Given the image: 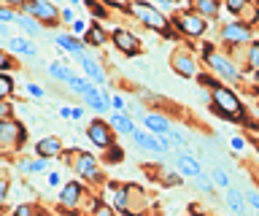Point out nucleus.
<instances>
[{
  "mask_svg": "<svg viewBox=\"0 0 259 216\" xmlns=\"http://www.w3.org/2000/svg\"><path fill=\"white\" fill-rule=\"evenodd\" d=\"M210 111L219 114L227 122H246L243 119V103L238 98V92H232L230 87H224L219 81L213 90H210Z\"/></svg>",
  "mask_w": 259,
  "mask_h": 216,
  "instance_id": "nucleus-1",
  "label": "nucleus"
},
{
  "mask_svg": "<svg viewBox=\"0 0 259 216\" xmlns=\"http://www.w3.org/2000/svg\"><path fill=\"white\" fill-rule=\"evenodd\" d=\"M130 11H133L135 17L141 19L149 30H154V33L165 35V38H170V41L176 38V35H173V30H170V22L165 19V14H162L159 9H154L151 3H146V0H138V3L130 6Z\"/></svg>",
  "mask_w": 259,
  "mask_h": 216,
  "instance_id": "nucleus-2",
  "label": "nucleus"
},
{
  "mask_svg": "<svg viewBox=\"0 0 259 216\" xmlns=\"http://www.w3.org/2000/svg\"><path fill=\"white\" fill-rule=\"evenodd\" d=\"M205 62H208V68L213 70L216 76L224 78V81H232V84H240V81H243V70L235 65V60L227 57V54L213 52L210 57H205Z\"/></svg>",
  "mask_w": 259,
  "mask_h": 216,
  "instance_id": "nucleus-3",
  "label": "nucleus"
},
{
  "mask_svg": "<svg viewBox=\"0 0 259 216\" xmlns=\"http://www.w3.org/2000/svg\"><path fill=\"white\" fill-rule=\"evenodd\" d=\"M173 22H176L178 33H184V35H189V38H200V35L208 30V22L202 19L200 14H194L192 9H189V11H181Z\"/></svg>",
  "mask_w": 259,
  "mask_h": 216,
  "instance_id": "nucleus-4",
  "label": "nucleus"
},
{
  "mask_svg": "<svg viewBox=\"0 0 259 216\" xmlns=\"http://www.w3.org/2000/svg\"><path fill=\"white\" fill-rule=\"evenodd\" d=\"M222 44H227V46L251 44V27L243 25V22H224V27H222Z\"/></svg>",
  "mask_w": 259,
  "mask_h": 216,
  "instance_id": "nucleus-5",
  "label": "nucleus"
},
{
  "mask_svg": "<svg viewBox=\"0 0 259 216\" xmlns=\"http://www.w3.org/2000/svg\"><path fill=\"white\" fill-rule=\"evenodd\" d=\"M170 65H173V70L178 76H184V78H192V76H197V65H194V54L192 49H176L173 54H170Z\"/></svg>",
  "mask_w": 259,
  "mask_h": 216,
  "instance_id": "nucleus-6",
  "label": "nucleus"
},
{
  "mask_svg": "<svg viewBox=\"0 0 259 216\" xmlns=\"http://www.w3.org/2000/svg\"><path fill=\"white\" fill-rule=\"evenodd\" d=\"M133 138H135V143L141 149H146V151H154V154H165V151L170 149V141H167V135H151L149 130H135L133 133Z\"/></svg>",
  "mask_w": 259,
  "mask_h": 216,
  "instance_id": "nucleus-7",
  "label": "nucleus"
},
{
  "mask_svg": "<svg viewBox=\"0 0 259 216\" xmlns=\"http://www.w3.org/2000/svg\"><path fill=\"white\" fill-rule=\"evenodd\" d=\"M24 11L35 14L38 19H44L46 25H57V19H60V11L54 9L52 3H46V0H24Z\"/></svg>",
  "mask_w": 259,
  "mask_h": 216,
  "instance_id": "nucleus-8",
  "label": "nucleus"
},
{
  "mask_svg": "<svg viewBox=\"0 0 259 216\" xmlns=\"http://www.w3.org/2000/svg\"><path fill=\"white\" fill-rule=\"evenodd\" d=\"M108 122H100V119H95L92 124H89V130H87V135L92 138V143L95 146H100V149H108V146H113V138H111V130H108Z\"/></svg>",
  "mask_w": 259,
  "mask_h": 216,
  "instance_id": "nucleus-9",
  "label": "nucleus"
},
{
  "mask_svg": "<svg viewBox=\"0 0 259 216\" xmlns=\"http://www.w3.org/2000/svg\"><path fill=\"white\" fill-rule=\"evenodd\" d=\"M113 44H116L119 52L130 54V57L141 54V41H138V35L127 33V30H113Z\"/></svg>",
  "mask_w": 259,
  "mask_h": 216,
  "instance_id": "nucleus-10",
  "label": "nucleus"
},
{
  "mask_svg": "<svg viewBox=\"0 0 259 216\" xmlns=\"http://www.w3.org/2000/svg\"><path fill=\"white\" fill-rule=\"evenodd\" d=\"M176 170L181 176H189V179H197V176L202 173V165H200V159H194L192 154L178 151L176 154Z\"/></svg>",
  "mask_w": 259,
  "mask_h": 216,
  "instance_id": "nucleus-11",
  "label": "nucleus"
},
{
  "mask_svg": "<svg viewBox=\"0 0 259 216\" xmlns=\"http://www.w3.org/2000/svg\"><path fill=\"white\" fill-rule=\"evenodd\" d=\"M227 205H230V211L232 213H238V216H246L248 213V203H246V195H243L240 189H235V187H227Z\"/></svg>",
  "mask_w": 259,
  "mask_h": 216,
  "instance_id": "nucleus-12",
  "label": "nucleus"
},
{
  "mask_svg": "<svg viewBox=\"0 0 259 216\" xmlns=\"http://www.w3.org/2000/svg\"><path fill=\"white\" fill-rule=\"evenodd\" d=\"M76 173L81 176V179H97V162L95 157H89L87 151H78L76 154Z\"/></svg>",
  "mask_w": 259,
  "mask_h": 216,
  "instance_id": "nucleus-13",
  "label": "nucleus"
},
{
  "mask_svg": "<svg viewBox=\"0 0 259 216\" xmlns=\"http://www.w3.org/2000/svg\"><path fill=\"white\" fill-rule=\"evenodd\" d=\"M84 100L89 103V108H95V111H108V92H100L97 87L89 84L87 87V92H84Z\"/></svg>",
  "mask_w": 259,
  "mask_h": 216,
  "instance_id": "nucleus-14",
  "label": "nucleus"
},
{
  "mask_svg": "<svg viewBox=\"0 0 259 216\" xmlns=\"http://www.w3.org/2000/svg\"><path fill=\"white\" fill-rule=\"evenodd\" d=\"M143 124L149 127L151 135H159V138L170 133V122L165 116H159V114H146V111H143Z\"/></svg>",
  "mask_w": 259,
  "mask_h": 216,
  "instance_id": "nucleus-15",
  "label": "nucleus"
},
{
  "mask_svg": "<svg viewBox=\"0 0 259 216\" xmlns=\"http://www.w3.org/2000/svg\"><path fill=\"white\" fill-rule=\"evenodd\" d=\"M219 9H222V3L219 0H194L192 11L200 14L202 19H216L219 17Z\"/></svg>",
  "mask_w": 259,
  "mask_h": 216,
  "instance_id": "nucleus-16",
  "label": "nucleus"
},
{
  "mask_svg": "<svg viewBox=\"0 0 259 216\" xmlns=\"http://www.w3.org/2000/svg\"><path fill=\"white\" fill-rule=\"evenodd\" d=\"M108 124H111V130H116L119 135H133V133H135L133 119L124 116V114H113V116L108 119Z\"/></svg>",
  "mask_w": 259,
  "mask_h": 216,
  "instance_id": "nucleus-17",
  "label": "nucleus"
},
{
  "mask_svg": "<svg viewBox=\"0 0 259 216\" xmlns=\"http://www.w3.org/2000/svg\"><path fill=\"white\" fill-rule=\"evenodd\" d=\"M35 151L40 154V159H46V157H57V154L62 151V143H60V138H44V141H38Z\"/></svg>",
  "mask_w": 259,
  "mask_h": 216,
  "instance_id": "nucleus-18",
  "label": "nucleus"
},
{
  "mask_svg": "<svg viewBox=\"0 0 259 216\" xmlns=\"http://www.w3.org/2000/svg\"><path fill=\"white\" fill-rule=\"evenodd\" d=\"M81 68H84V73H87L89 78H95L97 84H103V81H105V70L97 65L92 57H87V54H81Z\"/></svg>",
  "mask_w": 259,
  "mask_h": 216,
  "instance_id": "nucleus-19",
  "label": "nucleus"
},
{
  "mask_svg": "<svg viewBox=\"0 0 259 216\" xmlns=\"http://www.w3.org/2000/svg\"><path fill=\"white\" fill-rule=\"evenodd\" d=\"M8 49L16 52V54H24V57H35L38 49L32 46L30 41H24V38H8Z\"/></svg>",
  "mask_w": 259,
  "mask_h": 216,
  "instance_id": "nucleus-20",
  "label": "nucleus"
},
{
  "mask_svg": "<svg viewBox=\"0 0 259 216\" xmlns=\"http://www.w3.org/2000/svg\"><path fill=\"white\" fill-rule=\"evenodd\" d=\"M78 197H81V184H76V181L65 184V189L60 192L62 205H76V203H78Z\"/></svg>",
  "mask_w": 259,
  "mask_h": 216,
  "instance_id": "nucleus-21",
  "label": "nucleus"
},
{
  "mask_svg": "<svg viewBox=\"0 0 259 216\" xmlns=\"http://www.w3.org/2000/svg\"><path fill=\"white\" fill-rule=\"evenodd\" d=\"M240 70H246V73L259 70V41H251L248 44V57H246V65H243Z\"/></svg>",
  "mask_w": 259,
  "mask_h": 216,
  "instance_id": "nucleus-22",
  "label": "nucleus"
},
{
  "mask_svg": "<svg viewBox=\"0 0 259 216\" xmlns=\"http://www.w3.org/2000/svg\"><path fill=\"white\" fill-rule=\"evenodd\" d=\"M57 46H60V49H68L73 54H78V57L84 54V46H81L73 35H57Z\"/></svg>",
  "mask_w": 259,
  "mask_h": 216,
  "instance_id": "nucleus-23",
  "label": "nucleus"
},
{
  "mask_svg": "<svg viewBox=\"0 0 259 216\" xmlns=\"http://www.w3.org/2000/svg\"><path fill=\"white\" fill-rule=\"evenodd\" d=\"M105 41H108V35H105V30L100 25H92L87 30V44H92V46H103Z\"/></svg>",
  "mask_w": 259,
  "mask_h": 216,
  "instance_id": "nucleus-24",
  "label": "nucleus"
},
{
  "mask_svg": "<svg viewBox=\"0 0 259 216\" xmlns=\"http://www.w3.org/2000/svg\"><path fill=\"white\" fill-rule=\"evenodd\" d=\"M208 179L213 181V187H222V189H227V187H230V179H227V173L222 170V167H216V165L208 170Z\"/></svg>",
  "mask_w": 259,
  "mask_h": 216,
  "instance_id": "nucleus-25",
  "label": "nucleus"
},
{
  "mask_svg": "<svg viewBox=\"0 0 259 216\" xmlns=\"http://www.w3.org/2000/svg\"><path fill=\"white\" fill-rule=\"evenodd\" d=\"M49 73H52L54 78H60V81H70V78H73L70 68L62 65V62H52V65H49Z\"/></svg>",
  "mask_w": 259,
  "mask_h": 216,
  "instance_id": "nucleus-26",
  "label": "nucleus"
},
{
  "mask_svg": "<svg viewBox=\"0 0 259 216\" xmlns=\"http://www.w3.org/2000/svg\"><path fill=\"white\" fill-rule=\"evenodd\" d=\"M167 141H170V143H176V146L181 149V151L189 149V138H186V135H181L178 130H173V127H170V133H167Z\"/></svg>",
  "mask_w": 259,
  "mask_h": 216,
  "instance_id": "nucleus-27",
  "label": "nucleus"
},
{
  "mask_svg": "<svg viewBox=\"0 0 259 216\" xmlns=\"http://www.w3.org/2000/svg\"><path fill=\"white\" fill-rule=\"evenodd\" d=\"M194 187H197V189L202 192V195H210V192L216 189V187H213V181L208 179V173H200L197 179H194Z\"/></svg>",
  "mask_w": 259,
  "mask_h": 216,
  "instance_id": "nucleus-28",
  "label": "nucleus"
},
{
  "mask_svg": "<svg viewBox=\"0 0 259 216\" xmlns=\"http://www.w3.org/2000/svg\"><path fill=\"white\" fill-rule=\"evenodd\" d=\"M19 167H22V170H30V173H40V170H46V159H35V162H27V159H22Z\"/></svg>",
  "mask_w": 259,
  "mask_h": 216,
  "instance_id": "nucleus-29",
  "label": "nucleus"
},
{
  "mask_svg": "<svg viewBox=\"0 0 259 216\" xmlns=\"http://www.w3.org/2000/svg\"><path fill=\"white\" fill-rule=\"evenodd\" d=\"M16 25H22V30H27L30 35H38L40 33V27L35 25V19H30V17H19V19H16Z\"/></svg>",
  "mask_w": 259,
  "mask_h": 216,
  "instance_id": "nucleus-30",
  "label": "nucleus"
},
{
  "mask_svg": "<svg viewBox=\"0 0 259 216\" xmlns=\"http://www.w3.org/2000/svg\"><path fill=\"white\" fill-rule=\"evenodd\" d=\"M11 92H14V84H11V78H8V76H0V100H6Z\"/></svg>",
  "mask_w": 259,
  "mask_h": 216,
  "instance_id": "nucleus-31",
  "label": "nucleus"
},
{
  "mask_svg": "<svg viewBox=\"0 0 259 216\" xmlns=\"http://www.w3.org/2000/svg\"><path fill=\"white\" fill-rule=\"evenodd\" d=\"M68 84H70V90H73V92H78V95H84V92H87V87H89V81H84V78H78V76H73Z\"/></svg>",
  "mask_w": 259,
  "mask_h": 216,
  "instance_id": "nucleus-32",
  "label": "nucleus"
},
{
  "mask_svg": "<svg viewBox=\"0 0 259 216\" xmlns=\"http://www.w3.org/2000/svg\"><path fill=\"white\" fill-rule=\"evenodd\" d=\"M248 3H251V0H227V9H230V11L235 14V17H238V14H240L243 9H246Z\"/></svg>",
  "mask_w": 259,
  "mask_h": 216,
  "instance_id": "nucleus-33",
  "label": "nucleus"
},
{
  "mask_svg": "<svg viewBox=\"0 0 259 216\" xmlns=\"http://www.w3.org/2000/svg\"><path fill=\"white\" fill-rule=\"evenodd\" d=\"M230 146H232L235 151H243V149H246V138H240V135H235V138L230 141Z\"/></svg>",
  "mask_w": 259,
  "mask_h": 216,
  "instance_id": "nucleus-34",
  "label": "nucleus"
},
{
  "mask_svg": "<svg viewBox=\"0 0 259 216\" xmlns=\"http://www.w3.org/2000/svg\"><path fill=\"white\" fill-rule=\"evenodd\" d=\"M32 213H35V208H32V205H19L14 211V216H32Z\"/></svg>",
  "mask_w": 259,
  "mask_h": 216,
  "instance_id": "nucleus-35",
  "label": "nucleus"
},
{
  "mask_svg": "<svg viewBox=\"0 0 259 216\" xmlns=\"http://www.w3.org/2000/svg\"><path fill=\"white\" fill-rule=\"evenodd\" d=\"M246 203H248L251 208H256V211H259V192H248V195H246Z\"/></svg>",
  "mask_w": 259,
  "mask_h": 216,
  "instance_id": "nucleus-36",
  "label": "nucleus"
},
{
  "mask_svg": "<svg viewBox=\"0 0 259 216\" xmlns=\"http://www.w3.org/2000/svg\"><path fill=\"white\" fill-rule=\"evenodd\" d=\"M19 17H16L14 11H8V9H0V22H16Z\"/></svg>",
  "mask_w": 259,
  "mask_h": 216,
  "instance_id": "nucleus-37",
  "label": "nucleus"
},
{
  "mask_svg": "<svg viewBox=\"0 0 259 216\" xmlns=\"http://www.w3.org/2000/svg\"><path fill=\"white\" fill-rule=\"evenodd\" d=\"M6 68H14V62H11V57H8L6 52H0V70H6Z\"/></svg>",
  "mask_w": 259,
  "mask_h": 216,
  "instance_id": "nucleus-38",
  "label": "nucleus"
},
{
  "mask_svg": "<svg viewBox=\"0 0 259 216\" xmlns=\"http://www.w3.org/2000/svg\"><path fill=\"white\" fill-rule=\"evenodd\" d=\"M162 181H165V184H173V187H178V184H181V176H173V173H165V176H162Z\"/></svg>",
  "mask_w": 259,
  "mask_h": 216,
  "instance_id": "nucleus-39",
  "label": "nucleus"
},
{
  "mask_svg": "<svg viewBox=\"0 0 259 216\" xmlns=\"http://www.w3.org/2000/svg\"><path fill=\"white\" fill-rule=\"evenodd\" d=\"M27 92L32 95V98H44V90H40L38 84H27Z\"/></svg>",
  "mask_w": 259,
  "mask_h": 216,
  "instance_id": "nucleus-40",
  "label": "nucleus"
},
{
  "mask_svg": "<svg viewBox=\"0 0 259 216\" xmlns=\"http://www.w3.org/2000/svg\"><path fill=\"white\" fill-rule=\"evenodd\" d=\"M121 157H124V154H121V149H119V146H111V157H108L111 162H119Z\"/></svg>",
  "mask_w": 259,
  "mask_h": 216,
  "instance_id": "nucleus-41",
  "label": "nucleus"
},
{
  "mask_svg": "<svg viewBox=\"0 0 259 216\" xmlns=\"http://www.w3.org/2000/svg\"><path fill=\"white\" fill-rule=\"evenodd\" d=\"M8 116H11V106L0 100V119H8Z\"/></svg>",
  "mask_w": 259,
  "mask_h": 216,
  "instance_id": "nucleus-42",
  "label": "nucleus"
},
{
  "mask_svg": "<svg viewBox=\"0 0 259 216\" xmlns=\"http://www.w3.org/2000/svg\"><path fill=\"white\" fill-rule=\"evenodd\" d=\"M95 216H113V208H111V205H100V208L95 211Z\"/></svg>",
  "mask_w": 259,
  "mask_h": 216,
  "instance_id": "nucleus-43",
  "label": "nucleus"
},
{
  "mask_svg": "<svg viewBox=\"0 0 259 216\" xmlns=\"http://www.w3.org/2000/svg\"><path fill=\"white\" fill-rule=\"evenodd\" d=\"M111 106L121 114V111H124V100H121V98H111Z\"/></svg>",
  "mask_w": 259,
  "mask_h": 216,
  "instance_id": "nucleus-44",
  "label": "nucleus"
},
{
  "mask_svg": "<svg viewBox=\"0 0 259 216\" xmlns=\"http://www.w3.org/2000/svg\"><path fill=\"white\" fill-rule=\"evenodd\" d=\"M73 33H84V22L73 19Z\"/></svg>",
  "mask_w": 259,
  "mask_h": 216,
  "instance_id": "nucleus-45",
  "label": "nucleus"
},
{
  "mask_svg": "<svg viewBox=\"0 0 259 216\" xmlns=\"http://www.w3.org/2000/svg\"><path fill=\"white\" fill-rule=\"evenodd\" d=\"M49 184H52V187H57V184H60V173H52V176H49Z\"/></svg>",
  "mask_w": 259,
  "mask_h": 216,
  "instance_id": "nucleus-46",
  "label": "nucleus"
},
{
  "mask_svg": "<svg viewBox=\"0 0 259 216\" xmlns=\"http://www.w3.org/2000/svg\"><path fill=\"white\" fill-rule=\"evenodd\" d=\"M6 192H8V184H6L3 179H0V200H3V197H6Z\"/></svg>",
  "mask_w": 259,
  "mask_h": 216,
  "instance_id": "nucleus-47",
  "label": "nucleus"
},
{
  "mask_svg": "<svg viewBox=\"0 0 259 216\" xmlns=\"http://www.w3.org/2000/svg\"><path fill=\"white\" fill-rule=\"evenodd\" d=\"M70 116H73V119H81V116H84V111H81V108H73Z\"/></svg>",
  "mask_w": 259,
  "mask_h": 216,
  "instance_id": "nucleus-48",
  "label": "nucleus"
},
{
  "mask_svg": "<svg viewBox=\"0 0 259 216\" xmlns=\"http://www.w3.org/2000/svg\"><path fill=\"white\" fill-rule=\"evenodd\" d=\"M0 38H3V41H8V27H6V25H0Z\"/></svg>",
  "mask_w": 259,
  "mask_h": 216,
  "instance_id": "nucleus-49",
  "label": "nucleus"
},
{
  "mask_svg": "<svg viewBox=\"0 0 259 216\" xmlns=\"http://www.w3.org/2000/svg\"><path fill=\"white\" fill-rule=\"evenodd\" d=\"M6 3H11V6H19V3H24V0H6Z\"/></svg>",
  "mask_w": 259,
  "mask_h": 216,
  "instance_id": "nucleus-50",
  "label": "nucleus"
},
{
  "mask_svg": "<svg viewBox=\"0 0 259 216\" xmlns=\"http://www.w3.org/2000/svg\"><path fill=\"white\" fill-rule=\"evenodd\" d=\"M254 81H256V87H259V70H254Z\"/></svg>",
  "mask_w": 259,
  "mask_h": 216,
  "instance_id": "nucleus-51",
  "label": "nucleus"
},
{
  "mask_svg": "<svg viewBox=\"0 0 259 216\" xmlns=\"http://www.w3.org/2000/svg\"><path fill=\"white\" fill-rule=\"evenodd\" d=\"M0 133H3V122H0Z\"/></svg>",
  "mask_w": 259,
  "mask_h": 216,
  "instance_id": "nucleus-52",
  "label": "nucleus"
},
{
  "mask_svg": "<svg viewBox=\"0 0 259 216\" xmlns=\"http://www.w3.org/2000/svg\"><path fill=\"white\" fill-rule=\"evenodd\" d=\"M256 146H259V143H256Z\"/></svg>",
  "mask_w": 259,
  "mask_h": 216,
  "instance_id": "nucleus-53",
  "label": "nucleus"
}]
</instances>
